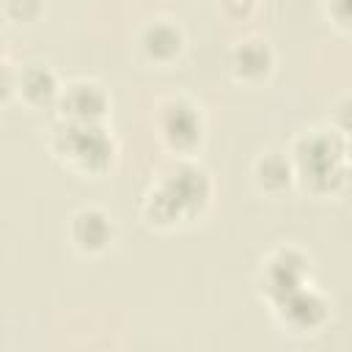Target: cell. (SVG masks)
I'll return each mask as SVG.
<instances>
[{
    "mask_svg": "<svg viewBox=\"0 0 352 352\" xmlns=\"http://www.w3.org/2000/svg\"><path fill=\"white\" fill-rule=\"evenodd\" d=\"M338 160H341V146L327 138L302 140L297 148V162L302 176L319 187H330V176H336Z\"/></svg>",
    "mask_w": 352,
    "mask_h": 352,
    "instance_id": "2",
    "label": "cell"
},
{
    "mask_svg": "<svg viewBox=\"0 0 352 352\" xmlns=\"http://www.w3.org/2000/svg\"><path fill=\"white\" fill-rule=\"evenodd\" d=\"M300 278H302V261L294 258V256H280V258L272 261V267H270L267 286H270V292L280 300V297H286L289 292L300 289Z\"/></svg>",
    "mask_w": 352,
    "mask_h": 352,
    "instance_id": "8",
    "label": "cell"
},
{
    "mask_svg": "<svg viewBox=\"0 0 352 352\" xmlns=\"http://www.w3.org/2000/svg\"><path fill=\"white\" fill-rule=\"evenodd\" d=\"M162 129L173 146H192L201 138V121H198L195 110L182 102L168 107V113L162 118Z\"/></svg>",
    "mask_w": 352,
    "mask_h": 352,
    "instance_id": "4",
    "label": "cell"
},
{
    "mask_svg": "<svg viewBox=\"0 0 352 352\" xmlns=\"http://www.w3.org/2000/svg\"><path fill=\"white\" fill-rule=\"evenodd\" d=\"M66 135V140H63V148L72 154V157H77L85 168H104L107 165V160H110V151H113V146H110V140H107V135L99 129V126H94V124H74V126H69V129H63Z\"/></svg>",
    "mask_w": 352,
    "mask_h": 352,
    "instance_id": "3",
    "label": "cell"
},
{
    "mask_svg": "<svg viewBox=\"0 0 352 352\" xmlns=\"http://www.w3.org/2000/svg\"><path fill=\"white\" fill-rule=\"evenodd\" d=\"M63 107L69 110V116L80 124H94V118H99L104 113V94L96 85H74L63 102Z\"/></svg>",
    "mask_w": 352,
    "mask_h": 352,
    "instance_id": "5",
    "label": "cell"
},
{
    "mask_svg": "<svg viewBox=\"0 0 352 352\" xmlns=\"http://www.w3.org/2000/svg\"><path fill=\"white\" fill-rule=\"evenodd\" d=\"M258 179H261L264 187L278 190V187H286V184H289L292 168H289V162H286L283 157L270 154V157H264V160L258 162Z\"/></svg>",
    "mask_w": 352,
    "mask_h": 352,
    "instance_id": "12",
    "label": "cell"
},
{
    "mask_svg": "<svg viewBox=\"0 0 352 352\" xmlns=\"http://www.w3.org/2000/svg\"><path fill=\"white\" fill-rule=\"evenodd\" d=\"M209 198V182L206 173L198 168H179L168 184L154 195L151 201V214L160 223H170L184 212H195L198 206H204V201Z\"/></svg>",
    "mask_w": 352,
    "mask_h": 352,
    "instance_id": "1",
    "label": "cell"
},
{
    "mask_svg": "<svg viewBox=\"0 0 352 352\" xmlns=\"http://www.w3.org/2000/svg\"><path fill=\"white\" fill-rule=\"evenodd\" d=\"M270 63H272V55L261 41H245L234 52V69L242 77H261L270 72Z\"/></svg>",
    "mask_w": 352,
    "mask_h": 352,
    "instance_id": "9",
    "label": "cell"
},
{
    "mask_svg": "<svg viewBox=\"0 0 352 352\" xmlns=\"http://www.w3.org/2000/svg\"><path fill=\"white\" fill-rule=\"evenodd\" d=\"M143 44H146V52L151 58L165 60V58H173L182 50V33L173 25H154V28L146 30Z\"/></svg>",
    "mask_w": 352,
    "mask_h": 352,
    "instance_id": "10",
    "label": "cell"
},
{
    "mask_svg": "<svg viewBox=\"0 0 352 352\" xmlns=\"http://www.w3.org/2000/svg\"><path fill=\"white\" fill-rule=\"evenodd\" d=\"M22 91H25L28 99H33L38 104L41 102H50L52 94H55V77H52V72L44 69V66L28 69L25 72V80H22Z\"/></svg>",
    "mask_w": 352,
    "mask_h": 352,
    "instance_id": "11",
    "label": "cell"
},
{
    "mask_svg": "<svg viewBox=\"0 0 352 352\" xmlns=\"http://www.w3.org/2000/svg\"><path fill=\"white\" fill-rule=\"evenodd\" d=\"M110 220L102 214V212H82L74 217V239L80 248L85 250H102L107 242H110Z\"/></svg>",
    "mask_w": 352,
    "mask_h": 352,
    "instance_id": "7",
    "label": "cell"
},
{
    "mask_svg": "<svg viewBox=\"0 0 352 352\" xmlns=\"http://www.w3.org/2000/svg\"><path fill=\"white\" fill-rule=\"evenodd\" d=\"M41 8V0H8V11L14 19H33Z\"/></svg>",
    "mask_w": 352,
    "mask_h": 352,
    "instance_id": "13",
    "label": "cell"
},
{
    "mask_svg": "<svg viewBox=\"0 0 352 352\" xmlns=\"http://www.w3.org/2000/svg\"><path fill=\"white\" fill-rule=\"evenodd\" d=\"M280 302H283V316L297 327H311L324 316V302L302 289L289 292L286 297H280Z\"/></svg>",
    "mask_w": 352,
    "mask_h": 352,
    "instance_id": "6",
    "label": "cell"
}]
</instances>
